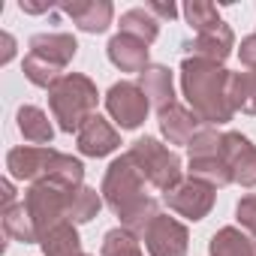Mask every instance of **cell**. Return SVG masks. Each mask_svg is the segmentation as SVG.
<instances>
[{"label": "cell", "instance_id": "obj_1", "mask_svg": "<svg viewBox=\"0 0 256 256\" xmlns=\"http://www.w3.org/2000/svg\"><path fill=\"white\" fill-rule=\"evenodd\" d=\"M148 187L151 184L145 181L139 166L130 160V154H120L108 163L102 175V187H100L102 202L118 214L120 226L139 238L154 223V217H160V202L148 196Z\"/></svg>", "mask_w": 256, "mask_h": 256}, {"label": "cell", "instance_id": "obj_2", "mask_svg": "<svg viewBox=\"0 0 256 256\" xmlns=\"http://www.w3.org/2000/svg\"><path fill=\"white\" fill-rule=\"evenodd\" d=\"M226 82H229V70H223L220 64L199 60V58L181 60V90H184L190 108L208 126L229 124L235 114L229 106V96H226Z\"/></svg>", "mask_w": 256, "mask_h": 256}, {"label": "cell", "instance_id": "obj_3", "mask_svg": "<svg viewBox=\"0 0 256 256\" xmlns=\"http://www.w3.org/2000/svg\"><path fill=\"white\" fill-rule=\"evenodd\" d=\"M96 102H100L96 84L84 72H64L48 88V108L64 133H78L96 114Z\"/></svg>", "mask_w": 256, "mask_h": 256}, {"label": "cell", "instance_id": "obj_4", "mask_svg": "<svg viewBox=\"0 0 256 256\" xmlns=\"http://www.w3.org/2000/svg\"><path fill=\"white\" fill-rule=\"evenodd\" d=\"M126 154H130V160L139 166V172L145 175V181L154 190H160V193H169L181 181V172H184L181 169V157L169 145H163L160 139H154V136L136 139Z\"/></svg>", "mask_w": 256, "mask_h": 256}, {"label": "cell", "instance_id": "obj_5", "mask_svg": "<svg viewBox=\"0 0 256 256\" xmlns=\"http://www.w3.org/2000/svg\"><path fill=\"white\" fill-rule=\"evenodd\" d=\"M70 193H72V187H64V184H54V181L30 184V190L24 193V205L34 217L36 235H42L54 223L70 220Z\"/></svg>", "mask_w": 256, "mask_h": 256}, {"label": "cell", "instance_id": "obj_6", "mask_svg": "<svg viewBox=\"0 0 256 256\" xmlns=\"http://www.w3.org/2000/svg\"><path fill=\"white\" fill-rule=\"evenodd\" d=\"M106 112L120 130H136V126L145 124L151 102L139 88V82H114L106 94Z\"/></svg>", "mask_w": 256, "mask_h": 256}, {"label": "cell", "instance_id": "obj_7", "mask_svg": "<svg viewBox=\"0 0 256 256\" xmlns=\"http://www.w3.org/2000/svg\"><path fill=\"white\" fill-rule=\"evenodd\" d=\"M214 199H217V190L196 178H181L169 193H163L166 208L187 220H205L214 208Z\"/></svg>", "mask_w": 256, "mask_h": 256}, {"label": "cell", "instance_id": "obj_8", "mask_svg": "<svg viewBox=\"0 0 256 256\" xmlns=\"http://www.w3.org/2000/svg\"><path fill=\"white\" fill-rule=\"evenodd\" d=\"M220 160L232 172V184L238 187H256V145L235 130H226L220 136Z\"/></svg>", "mask_w": 256, "mask_h": 256}, {"label": "cell", "instance_id": "obj_9", "mask_svg": "<svg viewBox=\"0 0 256 256\" xmlns=\"http://www.w3.org/2000/svg\"><path fill=\"white\" fill-rule=\"evenodd\" d=\"M60 151L54 148H42V145H18L6 154V169H10V178H18V181H30V184H40V181H48L52 175V166L58 160Z\"/></svg>", "mask_w": 256, "mask_h": 256}, {"label": "cell", "instance_id": "obj_10", "mask_svg": "<svg viewBox=\"0 0 256 256\" xmlns=\"http://www.w3.org/2000/svg\"><path fill=\"white\" fill-rule=\"evenodd\" d=\"M142 241L151 256H187V250H190L187 226L169 214L154 217V223L142 232Z\"/></svg>", "mask_w": 256, "mask_h": 256}, {"label": "cell", "instance_id": "obj_11", "mask_svg": "<svg viewBox=\"0 0 256 256\" xmlns=\"http://www.w3.org/2000/svg\"><path fill=\"white\" fill-rule=\"evenodd\" d=\"M181 48H184V58H199V60H211V64L223 66V60L235 48V34H232V28L226 22H220L217 28L202 30L193 40H187Z\"/></svg>", "mask_w": 256, "mask_h": 256}, {"label": "cell", "instance_id": "obj_12", "mask_svg": "<svg viewBox=\"0 0 256 256\" xmlns=\"http://www.w3.org/2000/svg\"><path fill=\"white\" fill-rule=\"evenodd\" d=\"M157 124H160V133H163V139H166L169 145H184V148L208 126L193 108L178 106V102L169 106L166 112H160V114H157Z\"/></svg>", "mask_w": 256, "mask_h": 256}, {"label": "cell", "instance_id": "obj_13", "mask_svg": "<svg viewBox=\"0 0 256 256\" xmlns=\"http://www.w3.org/2000/svg\"><path fill=\"white\" fill-rule=\"evenodd\" d=\"M28 48H30L28 54H34V58L52 64V66H58V70L64 72V70L72 64V58H76V52H78V42H76L72 34L52 30V34H34L30 42H28Z\"/></svg>", "mask_w": 256, "mask_h": 256}, {"label": "cell", "instance_id": "obj_14", "mask_svg": "<svg viewBox=\"0 0 256 256\" xmlns=\"http://www.w3.org/2000/svg\"><path fill=\"white\" fill-rule=\"evenodd\" d=\"M60 12L70 16L82 34H106L114 18V6L108 0H66L60 4Z\"/></svg>", "mask_w": 256, "mask_h": 256}, {"label": "cell", "instance_id": "obj_15", "mask_svg": "<svg viewBox=\"0 0 256 256\" xmlns=\"http://www.w3.org/2000/svg\"><path fill=\"white\" fill-rule=\"evenodd\" d=\"M118 145H120V133L102 114H94L76 133V148L84 157H108L112 151H118Z\"/></svg>", "mask_w": 256, "mask_h": 256}, {"label": "cell", "instance_id": "obj_16", "mask_svg": "<svg viewBox=\"0 0 256 256\" xmlns=\"http://www.w3.org/2000/svg\"><path fill=\"white\" fill-rule=\"evenodd\" d=\"M139 88L145 90V96H148L151 108H157V114L166 112L169 106H175V76H172L169 66L148 64L139 72Z\"/></svg>", "mask_w": 256, "mask_h": 256}, {"label": "cell", "instance_id": "obj_17", "mask_svg": "<svg viewBox=\"0 0 256 256\" xmlns=\"http://www.w3.org/2000/svg\"><path fill=\"white\" fill-rule=\"evenodd\" d=\"M106 54L120 72H136L139 76L148 66V46L133 40V36H126V34H114L106 46Z\"/></svg>", "mask_w": 256, "mask_h": 256}, {"label": "cell", "instance_id": "obj_18", "mask_svg": "<svg viewBox=\"0 0 256 256\" xmlns=\"http://www.w3.org/2000/svg\"><path fill=\"white\" fill-rule=\"evenodd\" d=\"M40 247L46 256H82V238H78V229L76 223L64 220V223H54L52 229H46L40 235Z\"/></svg>", "mask_w": 256, "mask_h": 256}, {"label": "cell", "instance_id": "obj_19", "mask_svg": "<svg viewBox=\"0 0 256 256\" xmlns=\"http://www.w3.org/2000/svg\"><path fill=\"white\" fill-rule=\"evenodd\" d=\"M208 256H256V238L238 226H223L211 235Z\"/></svg>", "mask_w": 256, "mask_h": 256}, {"label": "cell", "instance_id": "obj_20", "mask_svg": "<svg viewBox=\"0 0 256 256\" xmlns=\"http://www.w3.org/2000/svg\"><path fill=\"white\" fill-rule=\"evenodd\" d=\"M16 124H18V133L24 136V142L30 145H52L54 139V126L48 120V114L40 108V106H22L16 112Z\"/></svg>", "mask_w": 256, "mask_h": 256}, {"label": "cell", "instance_id": "obj_21", "mask_svg": "<svg viewBox=\"0 0 256 256\" xmlns=\"http://www.w3.org/2000/svg\"><path fill=\"white\" fill-rule=\"evenodd\" d=\"M226 96H229L232 112L256 114V70L229 72V82H226Z\"/></svg>", "mask_w": 256, "mask_h": 256}, {"label": "cell", "instance_id": "obj_22", "mask_svg": "<svg viewBox=\"0 0 256 256\" xmlns=\"http://www.w3.org/2000/svg\"><path fill=\"white\" fill-rule=\"evenodd\" d=\"M118 28H120V34L133 36V40H139V42H145V46H151V42L160 36V22H157L145 6H133V10L120 12Z\"/></svg>", "mask_w": 256, "mask_h": 256}, {"label": "cell", "instance_id": "obj_23", "mask_svg": "<svg viewBox=\"0 0 256 256\" xmlns=\"http://www.w3.org/2000/svg\"><path fill=\"white\" fill-rule=\"evenodd\" d=\"M4 232L12 241H22V244H40L34 217H30V211H28L24 202H18V205H12V208L4 211Z\"/></svg>", "mask_w": 256, "mask_h": 256}, {"label": "cell", "instance_id": "obj_24", "mask_svg": "<svg viewBox=\"0 0 256 256\" xmlns=\"http://www.w3.org/2000/svg\"><path fill=\"white\" fill-rule=\"evenodd\" d=\"M187 172H190V178L205 181V184H208V187H214V190H220V187L232 184V172H229V166L220 160V154L190 160V169H187Z\"/></svg>", "mask_w": 256, "mask_h": 256}, {"label": "cell", "instance_id": "obj_25", "mask_svg": "<svg viewBox=\"0 0 256 256\" xmlns=\"http://www.w3.org/2000/svg\"><path fill=\"white\" fill-rule=\"evenodd\" d=\"M100 256H145L142 253V238L133 235L130 229H124V226H114L102 235Z\"/></svg>", "mask_w": 256, "mask_h": 256}, {"label": "cell", "instance_id": "obj_26", "mask_svg": "<svg viewBox=\"0 0 256 256\" xmlns=\"http://www.w3.org/2000/svg\"><path fill=\"white\" fill-rule=\"evenodd\" d=\"M102 208V193H96L94 187H72L70 193V220L78 226V223H90Z\"/></svg>", "mask_w": 256, "mask_h": 256}, {"label": "cell", "instance_id": "obj_27", "mask_svg": "<svg viewBox=\"0 0 256 256\" xmlns=\"http://www.w3.org/2000/svg\"><path fill=\"white\" fill-rule=\"evenodd\" d=\"M184 18H187V24L193 28V34H202V30H211V28H217L223 18H220V12H217V6L214 4H205V0H190V4H184Z\"/></svg>", "mask_w": 256, "mask_h": 256}, {"label": "cell", "instance_id": "obj_28", "mask_svg": "<svg viewBox=\"0 0 256 256\" xmlns=\"http://www.w3.org/2000/svg\"><path fill=\"white\" fill-rule=\"evenodd\" d=\"M22 70H24V78L30 82V84H36V88H52L64 72L58 70V66H52V64H46V60H40V58H34V54H24V64H22Z\"/></svg>", "mask_w": 256, "mask_h": 256}, {"label": "cell", "instance_id": "obj_29", "mask_svg": "<svg viewBox=\"0 0 256 256\" xmlns=\"http://www.w3.org/2000/svg\"><path fill=\"white\" fill-rule=\"evenodd\" d=\"M220 136L223 133H217L214 126H205V130L187 145V151H190V160H196V157H214V154H220Z\"/></svg>", "mask_w": 256, "mask_h": 256}, {"label": "cell", "instance_id": "obj_30", "mask_svg": "<svg viewBox=\"0 0 256 256\" xmlns=\"http://www.w3.org/2000/svg\"><path fill=\"white\" fill-rule=\"evenodd\" d=\"M235 220L241 223V229H244L247 235L256 238V193L238 199V205H235Z\"/></svg>", "mask_w": 256, "mask_h": 256}, {"label": "cell", "instance_id": "obj_31", "mask_svg": "<svg viewBox=\"0 0 256 256\" xmlns=\"http://www.w3.org/2000/svg\"><path fill=\"white\" fill-rule=\"evenodd\" d=\"M238 58H241V66H244V70H256V34H250V36L241 40Z\"/></svg>", "mask_w": 256, "mask_h": 256}, {"label": "cell", "instance_id": "obj_32", "mask_svg": "<svg viewBox=\"0 0 256 256\" xmlns=\"http://www.w3.org/2000/svg\"><path fill=\"white\" fill-rule=\"evenodd\" d=\"M145 10L163 24V22H172L175 16H178V6L175 4H163V0H151V4H145Z\"/></svg>", "mask_w": 256, "mask_h": 256}, {"label": "cell", "instance_id": "obj_33", "mask_svg": "<svg viewBox=\"0 0 256 256\" xmlns=\"http://www.w3.org/2000/svg\"><path fill=\"white\" fill-rule=\"evenodd\" d=\"M18 10H22V12H28V16H40V12H52V10H54V4H52V0H42V4H36V0H22Z\"/></svg>", "mask_w": 256, "mask_h": 256}, {"label": "cell", "instance_id": "obj_34", "mask_svg": "<svg viewBox=\"0 0 256 256\" xmlns=\"http://www.w3.org/2000/svg\"><path fill=\"white\" fill-rule=\"evenodd\" d=\"M0 42H4V52H0V64H10L16 58V36L12 34H0Z\"/></svg>", "mask_w": 256, "mask_h": 256}, {"label": "cell", "instance_id": "obj_35", "mask_svg": "<svg viewBox=\"0 0 256 256\" xmlns=\"http://www.w3.org/2000/svg\"><path fill=\"white\" fill-rule=\"evenodd\" d=\"M0 196H4V211H6V208H12V205H18V202H16L12 178H4V181H0Z\"/></svg>", "mask_w": 256, "mask_h": 256}, {"label": "cell", "instance_id": "obj_36", "mask_svg": "<svg viewBox=\"0 0 256 256\" xmlns=\"http://www.w3.org/2000/svg\"><path fill=\"white\" fill-rule=\"evenodd\" d=\"M82 256H90V253H82Z\"/></svg>", "mask_w": 256, "mask_h": 256}]
</instances>
